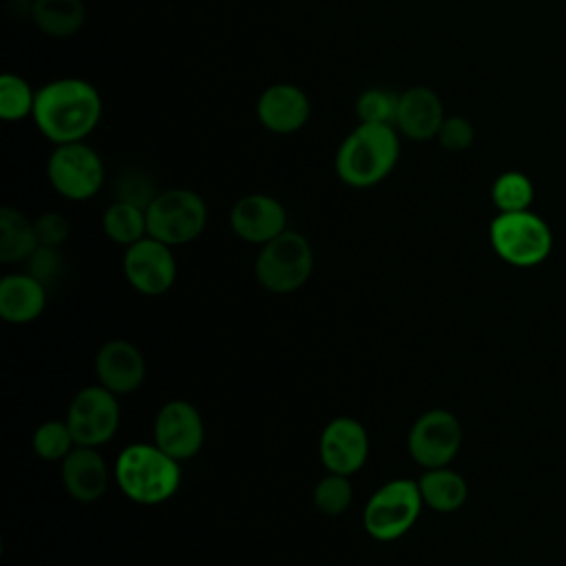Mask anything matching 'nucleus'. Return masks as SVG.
Returning a JSON list of instances; mask_svg holds the SVG:
<instances>
[{
	"instance_id": "16",
	"label": "nucleus",
	"mask_w": 566,
	"mask_h": 566,
	"mask_svg": "<svg viewBox=\"0 0 566 566\" xmlns=\"http://www.w3.org/2000/svg\"><path fill=\"white\" fill-rule=\"evenodd\" d=\"M95 376L102 387L115 396L130 394L146 378V358L137 345L124 338H113L97 349Z\"/></svg>"
},
{
	"instance_id": "13",
	"label": "nucleus",
	"mask_w": 566,
	"mask_h": 566,
	"mask_svg": "<svg viewBox=\"0 0 566 566\" xmlns=\"http://www.w3.org/2000/svg\"><path fill=\"white\" fill-rule=\"evenodd\" d=\"M318 455L329 473L354 475L369 455V436L365 427L349 416H338L325 424L318 438Z\"/></svg>"
},
{
	"instance_id": "6",
	"label": "nucleus",
	"mask_w": 566,
	"mask_h": 566,
	"mask_svg": "<svg viewBox=\"0 0 566 566\" xmlns=\"http://www.w3.org/2000/svg\"><path fill=\"white\" fill-rule=\"evenodd\" d=\"M424 502L418 480L396 478L378 486L363 509V528L378 542L402 537L420 517Z\"/></svg>"
},
{
	"instance_id": "2",
	"label": "nucleus",
	"mask_w": 566,
	"mask_h": 566,
	"mask_svg": "<svg viewBox=\"0 0 566 566\" xmlns=\"http://www.w3.org/2000/svg\"><path fill=\"white\" fill-rule=\"evenodd\" d=\"M400 157V133L391 124H363L349 130L334 157L336 177L349 188L385 181Z\"/></svg>"
},
{
	"instance_id": "28",
	"label": "nucleus",
	"mask_w": 566,
	"mask_h": 566,
	"mask_svg": "<svg viewBox=\"0 0 566 566\" xmlns=\"http://www.w3.org/2000/svg\"><path fill=\"white\" fill-rule=\"evenodd\" d=\"M398 97L400 93L382 88V86H371L365 88L356 97V117L363 124H391L396 122V111H398Z\"/></svg>"
},
{
	"instance_id": "27",
	"label": "nucleus",
	"mask_w": 566,
	"mask_h": 566,
	"mask_svg": "<svg viewBox=\"0 0 566 566\" xmlns=\"http://www.w3.org/2000/svg\"><path fill=\"white\" fill-rule=\"evenodd\" d=\"M354 500V486L349 482V475L340 473H329L323 475L314 491H312V502L323 515H340L352 506Z\"/></svg>"
},
{
	"instance_id": "31",
	"label": "nucleus",
	"mask_w": 566,
	"mask_h": 566,
	"mask_svg": "<svg viewBox=\"0 0 566 566\" xmlns=\"http://www.w3.org/2000/svg\"><path fill=\"white\" fill-rule=\"evenodd\" d=\"M436 139L447 153H464L475 142V128L464 115H447Z\"/></svg>"
},
{
	"instance_id": "1",
	"label": "nucleus",
	"mask_w": 566,
	"mask_h": 566,
	"mask_svg": "<svg viewBox=\"0 0 566 566\" xmlns=\"http://www.w3.org/2000/svg\"><path fill=\"white\" fill-rule=\"evenodd\" d=\"M31 119L53 146L84 142L102 119V97L82 77H57L38 88Z\"/></svg>"
},
{
	"instance_id": "15",
	"label": "nucleus",
	"mask_w": 566,
	"mask_h": 566,
	"mask_svg": "<svg viewBox=\"0 0 566 566\" xmlns=\"http://www.w3.org/2000/svg\"><path fill=\"white\" fill-rule=\"evenodd\" d=\"M259 124L274 135L298 133L312 113L307 93L290 82H276L261 91L256 99Z\"/></svg>"
},
{
	"instance_id": "32",
	"label": "nucleus",
	"mask_w": 566,
	"mask_h": 566,
	"mask_svg": "<svg viewBox=\"0 0 566 566\" xmlns=\"http://www.w3.org/2000/svg\"><path fill=\"white\" fill-rule=\"evenodd\" d=\"M35 234L40 245H49V248H62L71 234V221L55 210L42 212L35 221Z\"/></svg>"
},
{
	"instance_id": "4",
	"label": "nucleus",
	"mask_w": 566,
	"mask_h": 566,
	"mask_svg": "<svg viewBox=\"0 0 566 566\" xmlns=\"http://www.w3.org/2000/svg\"><path fill=\"white\" fill-rule=\"evenodd\" d=\"M489 243L493 252L513 268H535L553 252V232L548 223L531 212H497L489 223Z\"/></svg>"
},
{
	"instance_id": "18",
	"label": "nucleus",
	"mask_w": 566,
	"mask_h": 566,
	"mask_svg": "<svg viewBox=\"0 0 566 566\" xmlns=\"http://www.w3.org/2000/svg\"><path fill=\"white\" fill-rule=\"evenodd\" d=\"M108 464L95 447L77 444L62 460V486L77 502H95L108 489Z\"/></svg>"
},
{
	"instance_id": "9",
	"label": "nucleus",
	"mask_w": 566,
	"mask_h": 566,
	"mask_svg": "<svg viewBox=\"0 0 566 566\" xmlns=\"http://www.w3.org/2000/svg\"><path fill=\"white\" fill-rule=\"evenodd\" d=\"M462 447V424L449 409H429L407 433V449L422 469L449 467Z\"/></svg>"
},
{
	"instance_id": "17",
	"label": "nucleus",
	"mask_w": 566,
	"mask_h": 566,
	"mask_svg": "<svg viewBox=\"0 0 566 566\" xmlns=\"http://www.w3.org/2000/svg\"><path fill=\"white\" fill-rule=\"evenodd\" d=\"M444 104L429 86H409L398 97L396 130L411 142L436 139L444 122Z\"/></svg>"
},
{
	"instance_id": "20",
	"label": "nucleus",
	"mask_w": 566,
	"mask_h": 566,
	"mask_svg": "<svg viewBox=\"0 0 566 566\" xmlns=\"http://www.w3.org/2000/svg\"><path fill=\"white\" fill-rule=\"evenodd\" d=\"M418 489L424 506L436 513H455L469 497L467 480L449 467L424 469L418 478Z\"/></svg>"
},
{
	"instance_id": "29",
	"label": "nucleus",
	"mask_w": 566,
	"mask_h": 566,
	"mask_svg": "<svg viewBox=\"0 0 566 566\" xmlns=\"http://www.w3.org/2000/svg\"><path fill=\"white\" fill-rule=\"evenodd\" d=\"M24 272L38 279L49 292L51 287H57L66 272V261L60 248H49V245H38L35 252L24 261Z\"/></svg>"
},
{
	"instance_id": "25",
	"label": "nucleus",
	"mask_w": 566,
	"mask_h": 566,
	"mask_svg": "<svg viewBox=\"0 0 566 566\" xmlns=\"http://www.w3.org/2000/svg\"><path fill=\"white\" fill-rule=\"evenodd\" d=\"M33 86L15 73H2L0 77V117L7 122H20L33 115L35 106Z\"/></svg>"
},
{
	"instance_id": "10",
	"label": "nucleus",
	"mask_w": 566,
	"mask_h": 566,
	"mask_svg": "<svg viewBox=\"0 0 566 566\" xmlns=\"http://www.w3.org/2000/svg\"><path fill=\"white\" fill-rule=\"evenodd\" d=\"M64 420L71 427L75 444L97 449L113 440L119 429V400L99 382L88 385L73 396Z\"/></svg>"
},
{
	"instance_id": "11",
	"label": "nucleus",
	"mask_w": 566,
	"mask_h": 566,
	"mask_svg": "<svg viewBox=\"0 0 566 566\" xmlns=\"http://www.w3.org/2000/svg\"><path fill=\"white\" fill-rule=\"evenodd\" d=\"M122 265L130 287L144 296L166 294L177 279V261L172 256V248L153 237H144L128 245Z\"/></svg>"
},
{
	"instance_id": "3",
	"label": "nucleus",
	"mask_w": 566,
	"mask_h": 566,
	"mask_svg": "<svg viewBox=\"0 0 566 566\" xmlns=\"http://www.w3.org/2000/svg\"><path fill=\"white\" fill-rule=\"evenodd\" d=\"M113 478L128 500L153 506L177 493L181 484V469L179 460L168 455L155 442H135L117 455Z\"/></svg>"
},
{
	"instance_id": "12",
	"label": "nucleus",
	"mask_w": 566,
	"mask_h": 566,
	"mask_svg": "<svg viewBox=\"0 0 566 566\" xmlns=\"http://www.w3.org/2000/svg\"><path fill=\"white\" fill-rule=\"evenodd\" d=\"M203 433L201 413L188 400H168L155 416L153 442L179 462L190 460L201 451Z\"/></svg>"
},
{
	"instance_id": "21",
	"label": "nucleus",
	"mask_w": 566,
	"mask_h": 566,
	"mask_svg": "<svg viewBox=\"0 0 566 566\" xmlns=\"http://www.w3.org/2000/svg\"><path fill=\"white\" fill-rule=\"evenodd\" d=\"M29 18L49 38H71L86 22L82 0H33Z\"/></svg>"
},
{
	"instance_id": "22",
	"label": "nucleus",
	"mask_w": 566,
	"mask_h": 566,
	"mask_svg": "<svg viewBox=\"0 0 566 566\" xmlns=\"http://www.w3.org/2000/svg\"><path fill=\"white\" fill-rule=\"evenodd\" d=\"M38 245L35 223L20 210L4 206L0 210V263L27 261Z\"/></svg>"
},
{
	"instance_id": "7",
	"label": "nucleus",
	"mask_w": 566,
	"mask_h": 566,
	"mask_svg": "<svg viewBox=\"0 0 566 566\" xmlns=\"http://www.w3.org/2000/svg\"><path fill=\"white\" fill-rule=\"evenodd\" d=\"M148 237L175 248L186 245L206 230L208 208L199 192L190 188L161 190L146 208Z\"/></svg>"
},
{
	"instance_id": "5",
	"label": "nucleus",
	"mask_w": 566,
	"mask_h": 566,
	"mask_svg": "<svg viewBox=\"0 0 566 566\" xmlns=\"http://www.w3.org/2000/svg\"><path fill=\"white\" fill-rule=\"evenodd\" d=\"M314 270V250L305 234L285 230L272 241L263 243L256 261L254 276L265 292L292 294L307 283Z\"/></svg>"
},
{
	"instance_id": "14",
	"label": "nucleus",
	"mask_w": 566,
	"mask_h": 566,
	"mask_svg": "<svg viewBox=\"0 0 566 566\" xmlns=\"http://www.w3.org/2000/svg\"><path fill=\"white\" fill-rule=\"evenodd\" d=\"M230 228L241 241L263 245L287 230V212L272 195H243L230 210Z\"/></svg>"
},
{
	"instance_id": "19",
	"label": "nucleus",
	"mask_w": 566,
	"mask_h": 566,
	"mask_svg": "<svg viewBox=\"0 0 566 566\" xmlns=\"http://www.w3.org/2000/svg\"><path fill=\"white\" fill-rule=\"evenodd\" d=\"M49 290L31 274H7L0 281V316L7 323H31L46 307Z\"/></svg>"
},
{
	"instance_id": "26",
	"label": "nucleus",
	"mask_w": 566,
	"mask_h": 566,
	"mask_svg": "<svg viewBox=\"0 0 566 566\" xmlns=\"http://www.w3.org/2000/svg\"><path fill=\"white\" fill-rule=\"evenodd\" d=\"M31 447L38 458L49 462H62L77 444L66 420H44L31 438Z\"/></svg>"
},
{
	"instance_id": "30",
	"label": "nucleus",
	"mask_w": 566,
	"mask_h": 566,
	"mask_svg": "<svg viewBox=\"0 0 566 566\" xmlns=\"http://www.w3.org/2000/svg\"><path fill=\"white\" fill-rule=\"evenodd\" d=\"M115 199L119 201H128L135 203L139 208H148L150 201L159 195V190L155 188V181L150 175H146L144 170L137 168H128L124 170L117 179H115Z\"/></svg>"
},
{
	"instance_id": "24",
	"label": "nucleus",
	"mask_w": 566,
	"mask_h": 566,
	"mask_svg": "<svg viewBox=\"0 0 566 566\" xmlns=\"http://www.w3.org/2000/svg\"><path fill=\"white\" fill-rule=\"evenodd\" d=\"M535 199V186L522 170H504L491 184V201L497 212L531 210Z\"/></svg>"
},
{
	"instance_id": "23",
	"label": "nucleus",
	"mask_w": 566,
	"mask_h": 566,
	"mask_svg": "<svg viewBox=\"0 0 566 566\" xmlns=\"http://www.w3.org/2000/svg\"><path fill=\"white\" fill-rule=\"evenodd\" d=\"M102 230L113 243L128 248L148 237L146 210L135 203L115 199L102 214Z\"/></svg>"
},
{
	"instance_id": "8",
	"label": "nucleus",
	"mask_w": 566,
	"mask_h": 566,
	"mask_svg": "<svg viewBox=\"0 0 566 566\" xmlns=\"http://www.w3.org/2000/svg\"><path fill=\"white\" fill-rule=\"evenodd\" d=\"M46 179L60 197L86 201L102 190L106 168L99 153L86 142L57 144L46 159Z\"/></svg>"
}]
</instances>
